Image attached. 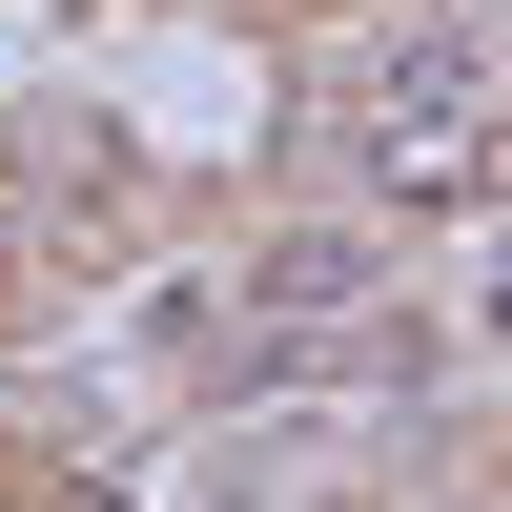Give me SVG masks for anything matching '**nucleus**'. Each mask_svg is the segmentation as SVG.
<instances>
[{
	"instance_id": "f257e3e1",
	"label": "nucleus",
	"mask_w": 512,
	"mask_h": 512,
	"mask_svg": "<svg viewBox=\"0 0 512 512\" xmlns=\"http://www.w3.org/2000/svg\"><path fill=\"white\" fill-rule=\"evenodd\" d=\"M369 144H390V164H431V144H472V123H492V62H472V41H369Z\"/></svg>"
}]
</instances>
